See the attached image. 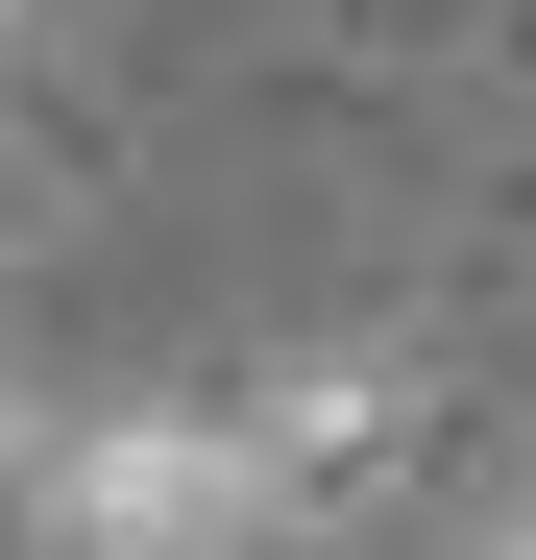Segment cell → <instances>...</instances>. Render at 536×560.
I'll list each match as a JSON object with an SVG mask.
<instances>
[{
    "instance_id": "7a4b0ae2",
    "label": "cell",
    "mask_w": 536,
    "mask_h": 560,
    "mask_svg": "<svg viewBox=\"0 0 536 560\" xmlns=\"http://www.w3.org/2000/svg\"><path fill=\"white\" fill-rule=\"evenodd\" d=\"M244 463H268V536H366L415 488V365L391 341H293L244 390Z\"/></svg>"
},
{
    "instance_id": "277c9868",
    "label": "cell",
    "mask_w": 536,
    "mask_h": 560,
    "mask_svg": "<svg viewBox=\"0 0 536 560\" xmlns=\"http://www.w3.org/2000/svg\"><path fill=\"white\" fill-rule=\"evenodd\" d=\"M0 463H25V390H0Z\"/></svg>"
},
{
    "instance_id": "3957f363",
    "label": "cell",
    "mask_w": 536,
    "mask_h": 560,
    "mask_svg": "<svg viewBox=\"0 0 536 560\" xmlns=\"http://www.w3.org/2000/svg\"><path fill=\"white\" fill-rule=\"evenodd\" d=\"M464 560H536V488H512V512H464Z\"/></svg>"
},
{
    "instance_id": "6da1fadb",
    "label": "cell",
    "mask_w": 536,
    "mask_h": 560,
    "mask_svg": "<svg viewBox=\"0 0 536 560\" xmlns=\"http://www.w3.org/2000/svg\"><path fill=\"white\" fill-rule=\"evenodd\" d=\"M49 560H268V463H244V390H123L49 439Z\"/></svg>"
}]
</instances>
